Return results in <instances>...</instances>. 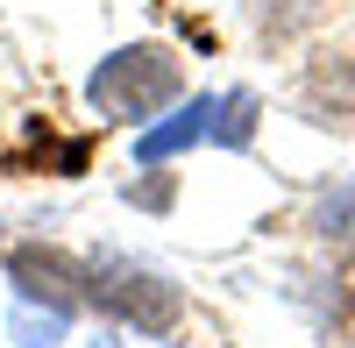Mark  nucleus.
I'll list each match as a JSON object with an SVG mask.
<instances>
[{"instance_id":"7ed1b4c3","label":"nucleus","mask_w":355,"mask_h":348,"mask_svg":"<svg viewBox=\"0 0 355 348\" xmlns=\"http://www.w3.org/2000/svg\"><path fill=\"white\" fill-rule=\"evenodd\" d=\"M0 270H8V299L85 320V256L57 249V242H15L0 256Z\"/></svg>"},{"instance_id":"39448f33","label":"nucleus","mask_w":355,"mask_h":348,"mask_svg":"<svg viewBox=\"0 0 355 348\" xmlns=\"http://www.w3.org/2000/svg\"><path fill=\"white\" fill-rule=\"evenodd\" d=\"M313 235L320 242H355V178H341L313 199Z\"/></svg>"},{"instance_id":"20e7f679","label":"nucleus","mask_w":355,"mask_h":348,"mask_svg":"<svg viewBox=\"0 0 355 348\" xmlns=\"http://www.w3.org/2000/svg\"><path fill=\"white\" fill-rule=\"evenodd\" d=\"M78 320H64V313H43V306H21L8 299V341L15 348H64Z\"/></svg>"},{"instance_id":"f257e3e1","label":"nucleus","mask_w":355,"mask_h":348,"mask_svg":"<svg viewBox=\"0 0 355 348\" xmlns=\"http://www.w3.org/2000/svg\"><path fill=\"white\" fill-rule=\"evenodd\" d=\"M185 100V57L171 43H121L85 71V107L107 128H150Z\"/></svg>"},{"instance_id":"f03ea898","label":"nucleus","mask_w":355,"mask_h":348,"mask_svg":"<svg viewBox=\"0 0 355 348\" xmlns=\"http://www.w3.org/2000/svg\"><path fill=\"white\" fill-rule=\"evenodd\" d=\"M85 313H100L107 327L164 341L185 313V292L171 284V270L142 263L128 249H85Z\"/></svg>"},{"instance_id":"423d86ee","label":"nucleus","mask_w":355,"mask_h":348,"mask_svg":"<svg viewBox=\"0 0 355 348\" xmlns=\"http://www.w3.org/2000/svg\"><path fill=\"white\" fill-rule=\"evenodd\" d=\"M0 256H8V249H0Z\"/></svg>"}]
</instances>
